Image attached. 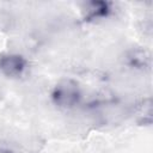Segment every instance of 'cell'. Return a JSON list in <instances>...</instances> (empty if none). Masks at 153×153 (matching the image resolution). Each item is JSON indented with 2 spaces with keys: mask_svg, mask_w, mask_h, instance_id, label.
I'll return each mask as SVG.
<instances>
[{
  "mask_svg": "<svg viewBox=\"0 0 153 153\" xmlns=\"http://www.w3.org/2000/svg\"><path fill=\"white\" fill-rule=\"evenodd\" d=\"M81 98L79 84L73 79L60 80L51 91L53 103L61 109H71L75 106Z\"/></svg>",
  "mask_w": 153,
  "mask_h": 153,
  "instance_id": "obj_1",
  "label": "cell"
},
{
  "mask_svg": "<svg viewBox=\"0 0 153 153\" xmlns=\"http://www.w3.org/2000/svg\"><path fill=\"white\" fill-rule=\"evenodd\" d=\"M27 67V61L24 56L14 53L0 55V73L7 78L14 79L24 74Z\"/></svg>",
  "mask_w": 153,
  "mask_h": 153,
  "instance_id": "obj_2",
  "label": "cell"
},
{
  "mask_svg": "<svg viewBox=\"0 0 153 153\" xmlns=\"http://www.w3.org/2000/svg\"><path fill=\"white\" fill-rule=\"evenodd\" d=\"M85 18L87 20L104 19L111 12L110 4L106 1H90L85 5Z\"/></svg>",
  "mask_w": 153,
  "mask_h": 153,
  "instance_id": "obj_3",
  "label": "cell"
},
{
  "mask_svg": "<svg viewBox=\"0 0 153 153\" xmlns=\"http://www.w3.org/2000/svg\"><path fill=\"white\" fill-rule=\"evenodd\" d=\"M126 60H127V63L135 69H146L151 66L149 54L146 50L140 48L131 49L130 51H128Z\"/></svg>",
  "mask_w": 153,
  "mask_h": 153,
  "instance_id": "obj_4",
  "label": "cell"
}]
</instances>
